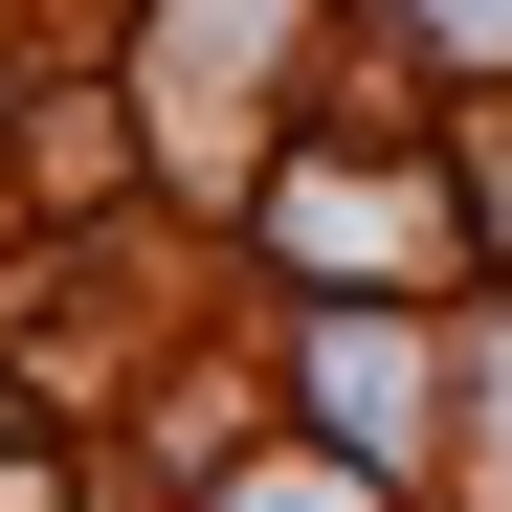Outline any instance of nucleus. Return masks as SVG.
Listing matches in <instances>:
<instances>
[{
    "label": "nucleus",
    "instance_id": "nucleus-3",
    "mask_svg": "<svg viewBox=\"0 0 512 512\" xmlns=\"http://www.w3.org/2000/svg\"><path fill=\"white\" fill-rule=\"evenodd\" d=\"M223 512H379V490H334V468H268V490H223Z\"/></svg>",
    "mask_w": 512,
    "mask_h": 512
},
{
    "label": "nucleus",
    "instance_id": "nucleus-2",
    "mask_svg": "<svg viewBox=\"0 0 512 512\" xmlns=\"http://www.w3.org/2000/svg\"><path fill=\"white\" fill-rule=\"evenodd\" d=\"M401 379H423L401 334H312V423H357V446H401Z\"/></svg>",
    "mask_w": 512,
    "mask_h": 512
},
{
    "label": "nucleus",
    "instance_id": "nucleus-4",
    "mask_svg": "<svg viewBox=\"0 0 512 512\" xmlns=\"http://www.w3.org/2000/svg\"><path fill=\"white\" fill-rule=\"evenodd\" d=\"M446 45H468V67H490V45H512V0H446Z\"/></svg>",
    "mask_w": 512,
    "mask_h": 512
},
{
    "label": "nucleus",
    "instance_id": "nucleus-1",
    "mask_svg": "<svg viewBox=\"0 0 512 512\" xmlns=\"http://www.w3.org/2000/svg\"><path fill=\"white\" fill-rule=\"evenodd\" d=\"M290 245H312V268H401V179L312 156V179H290Z\"/></svg>",
    "mask_w": 512,
    "mask_h": 512
}]
</instances>
